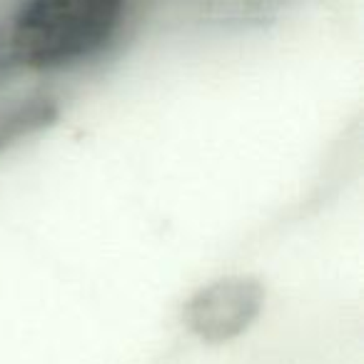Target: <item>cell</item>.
Segmentation results:
<instances>
[{"mask_svg": "<svg viewBox=\"0 0 364 364\" xmlns=\"http://www.w3.org/2000/svg\"><path fill=\"white\" fill-rule=\"evenodd\" d=\"M125 0H28L13 31V48L28 65H60L87 55L110 38Z\"/></svg>", "mask_w": 364, "mask_h": 364, "instance_id": "obj_1", "label": "cell"}]
</instances>
